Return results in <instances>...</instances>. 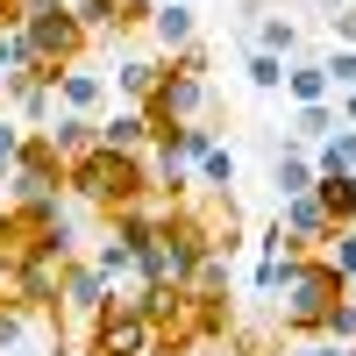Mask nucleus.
I'll return each instance as SVG.
<instances>
[{"instance_id": "nucleus-1", "label": "nucleus", "mask_w": 356, "mask_h": 356, "mask_svg": "<svg viewBox=\"0 0 356 356\" xmlns=\"http://www.w3.org/2000/svg\"><path fill=\"white\" fill-rule=\"evenodd\" d=\"M65 193L100 207V214H129V207H150L157 178H150V157H129V150H86L65 164Z\"/></svg>"}, {"instance_id": "nucleus-2", "label": "nucleus", "mask_w": 356, "mask_h": 356, "mask_svg": "<svg viewBox=\"0 0 356 356\" xmlns=\"http://www.w3.org/2000/svg\"><path fill=\"white\" fill-rule=\"evenodd\" d=\"M278 321H285V335H321L328 328V314L349 300V285L328 271L321 257H300V250H285V264H278Z\"/></svg>"}, {"instance_id": "nucleus-3", "label": "nucleus", "mask_w": 356, "mask_h": 356, "mask_svg": "<svg viewBox=\"0 0 356 356\" xmlns=\"http://www.w3.org/2000/svg\"><path fill=\"white\" fill-rule=\"evenodd\" d=\"M22 43H29V65H36L43 79H57L65 65H79L86 57V22L72 15V0H29L22 8Z\"/></svg>"}, {"instance_id": "nucleus-4", "label": "nucleus", "mask_w": 356, "mask_h": 356, "mask_svg": "<svg viewBox=\"0 0 356 356\" xmlns=\"http://www.w3.org/2000/svg\"><path fill=\"white\" fill-rule=\"evenodd\" d=\"M143 114H150V136L178 129V122H207V50L200 43L164 57V79H157V93L143 100Z\"/></svg>"}, {"instance_id": "nucleus-5", "label": "nucleus", "mask_w": 356, "mask_h": 356, "mask_svg": "<svg viewBox=\"0 0 356 356\" xmlns=\"http://www.w3.org/2000/svg\"><path fill=\"white\" fill-rule=\"evenodd\" d=\"M86 356H157V328L143 314V292H107V307L93 314Z\"/></svg>"}, {"instance_id": "nucleus-6", "label": "nucleus", "mask_w": 356, "mask_h": 356, "mask_svg": "<svg viewBox=\"0 0 356 356\" xmlns=\"http://www.w3.org/2000/svg\"><path fill=\"white\" fill-rule=\"evenodd\" d=\"M8 186H15V207L65 200V157H57V143H50L43 129L22 136V157H15V171H8Z\"/></svg>"}, {"instance_id": "nucleus-7", "label": "nucleus", "mask_w": 356, "mask_h": 356, "mask_svg": "<svg viewBox=\"0 0 356 356\" xmlns=\"http://www.w3.org/2000/svg\"><path fill=\"white\" fill-rule=\"evenodd\" d=\"M107 307V278L93 271V257L65 264V285H57V321H93Z\"/></svg>"}, {"instance_id": "nucleus-8", "label": "nucleus", "mask_w": 356, "mask_h": 356, "mask_svg": "<svg viewBox=\"0 0 356 356\" xmlns=\"http://www.w3.org/2000/svg\"><path fill=\"white\" fill-rule=\"evenodd\" d=\"M278 235H285V250L314 257V250L335 235V221L321 214V200H314V193H300V200H278Z\"/></svg>"}, {"instance_id": "nucleus-9", "label": "nucleus", "mask_w": 356, "mask_h": 356, "mask_svg": "<svg viewBox=\"0 0 356 356\" xmlns=\"http://www.w3.org/2000/svg\"><path fill=\"white\" fill-rule=\"evenodd\" d=\"M72 15L86 22V36H136V29H150L143 0H72Z\"/></svg>"}, {"instance_id": "nucleus-10", "label": "nucleus", "mask_w": 356, "mask_h": 356, "mask_svg": "<svg viewBox=\"0 0 356 356\" xmlns=\"http://www.w3.org/2000/svg\"><path fill=\"white\" fill-rule=\"evenodd\" d=\"M50 86H57V107H65V114H86V122H100V114H107V79H100V72L65 65Z\"/></svg>"}, {"instance_id": "nucleus-11", "label": "nucleus", "mask_w": 356, "mask_h": 356, "mask_svg": "<svg viewBox=\"0 0 356 356\" xmlns=\"http://www.w3.org/2000/svg\"><path fill=\"white\" fill-rule=\"evenodd\" d=\"M150 36L164 43V57L171 50H193L200 43V8H193V0H164V8L150 15Z\"/></svg>"}, {"instance_id": "nucleus-12", "label": "nucleus", "mask_w": 356, "mask_h": 356, "mask_svg": "<svg viewBox=\"0 0 356 356\" xmlns=\"http://www.w3.org/2000/svg\"><path fill=\"white\" fill-rule=\"evenodd\" d=\"M100 150H129V157H143V150H150V114H143V107H114V114H100Z\"/></svg>"}, {"instance_id": "nucleus-13", "label": "nucleus", "mask_w": 356, "mask_h": 356, "mask_svg": "<svg viewBox=\"0 0 356 356\" xmlns=\"http://www.w3.org/2000/svg\"><path fill=\"white\" fill-rule=\"evenodd\" d=\"M314 200L335 228H356V171H314Z\"/></svg>"}, {"instance_id": "nucleus-14", "label": "nucleus", "mask_w": 356, "mask_h": 356, "mask_svg": "<svg viewBox=\"0 0 356 356\" xmlns=\"http://www.w3.org/2000/svg\"><path fill=\"white\" fill-rule=\"evenodd\" d=\"M157 79H164V57H122L114 79H107V93H122L129 107H143V100L157 93Z\"/></svg>"}, {"instance_id": "nucleus-15", "label": "nucleus", "mask_w": 356, "mask_h": 356, "mask_svg": "<svg viewBox=\"0 0 356 356\" xmlns=\"http://www.w3.org/2000/svg\"><path fill=\"white\" fill-rule=\"evenodd\" d=\"M285 100H292V107H321V100H335V79L321 72V57H292V65H285Z\"/></svg>"}, {"instance_id": "nucleus-16", "label": "nucleus", "mask_w": 356, "mask_h": 356, "mask_svg": "<svg viewBox=\"0 0 356 356\" xmlns=\"http://www.w3.org/2000/svg\"><path fill=\"white\" fill-rule=\"evenodd\" d=\"M43 136L57 143V157L72 164V157H86V150H93V143H100V122H86V114H65V107H57Z\"/></svg>"}, {"instance_id": "nucleus-17", "label": "nucleus", "mask_w": 356, "mask_h": 356, "mask_svg": "<svg viewBox=\"0 0 356 356\" xmlns=\"http://www.w3.org/2000/svg\"><path fill=\"white\" fill-rule=\"evenodd\" d=\"M342 129V114L335 100H321V107H292V122H285V143H300V150H314L321 136H335Z\"/></svg>"}, {"instance_id": "nucleus-18", "label": "nucleus", "mask_w": 356, "mask_h": 356, "mask_svg": "<svg viewBox=\"0 0 356 356\" xmlns=\"http://www.w3.org/2000/svg\"><path fill=\"white\" fill-rule=\"evenodd\" d=\"M250 50H271V57H300V22L292 15H257V29H250Z\"/></svg>"}, {"instance_id": "nucleus-19", "label": "nucleus", "mask_w": 356, "mask_h": 356, "mask_svg": "<svg viewBox=\"0 0 356 356\" xmlns=\"http://www.w3.org/2000/svg\"><path fill=\"white\" fill-rule=\"evenodd\" d=\"M271 186H278V200H300V193H314V157L300 150V143H285V150H278V164H271Z\"/></svg>"}, {"instance_id": "nucleus-20", "label": "nucleus", "mask_w": 356, "mask_h": 356, "mask_svg": "<svg viewBox=\"0 0 356 356\" xmlns=\"http://www.w3.org/2000/svg\"><path fill=\"white\" fill-rule=\"evenodd\" d=\"M314 171H356V129H335L314 143Z\"/></svg>"}, {"instance_id": "nucleus-21", "label": "nucleus", "mask_w": 356, "mask_h": 356, "mask_svg": "<svg viewBox=\"0 0 356 356\" xmlns=\"http://www.w3.org/2000/svg\"><path fill=\"white\" fill-rule=\"evenodd\" d=\"M235 171H243V164H235V150H221V143H214V150L193 164V178H200L207 193H228V186H235Z\"/></svg>"}, {"instance_id": "nucleus-22", "label": "nucleus", "mask_w": 356, "mask_h": 356, "mask_svg": "<svg viewBox=\"0 0 356 356\" xmlns=\"http://www.w3.org/2000/svg\"><path fill=\"white\" fill-rule=\"evenodd\" d=\"M314 257H321V264H328V271L349 285V278H356V228H335V235H328V243H321Z\"/></svg>"}, {"instance_id": "nucleus-23", "label": "nucleus", "mask_w": 356, "mask_h": 356, "mask_svg": "<svg viewBox=\"0 0 356 356\" xmlns=\"http://www.w3.org/2000/svg\"><path fill=\"white\" fill-rule=\"evenodd\" d=\"M243 79L257 86V93H285V57H271V50H250V57H243Z\"/></svg>"}, {"instance_id": "nucleus-24", "label": "nucleus", "mask_w": 356, "mask_h": 356, "mask_svg": "<svg viewBox=\"0 0 356 356\" xmlns=\"http://www.w3.org/2000/svg\"><path fill=\"white\" fill-rule=\"evenodd\" d=\"M321 342H342V349H356V300H342V307L328 314V328H321Z\"/></svg>"}, {"instance_id": "nucleus-25", "label": "nucleus", "mask_w": 356, "mask_h": 356, "mask_svg": "<svg viewBox=\"0 0 356 356\" xmlns=\"http://www.w3.org/2000/svg\"><path fill=\"white\" fill-rule=\"evenodd\" d=\"M321 72L335 79V93H342V86H356V50H342V43H335L328 57H321Z\"/></svg>"}, {"instance_id": "nucleus-26", "label": "nucleus", "mask_w": 356, "mask_h": 356, "mask_svg": "<svg viewBox=\"0 0 356 356\" xmlns=\"http://www.w3.org/2000/svg\"><path fill=\"white\" fill-rule=\"evenodd\" d=\"M22 122H0V186H8V171H15V157H22Z\"/></svg>"}, {"instance_id": "nucleus-27", "label": "nucleus", "mask_w": 356, "mask_h": 356, "mask_svg": "<svg viewBox=\"0 0 356 356\" xmlns=\"http://www.w3.org/2000/svg\"><path fill=\"white\" fill-rule=\"evenodd\" d=\"M22 335H29V314L0 300V349H22Z\"/></svg>"}, {"instance_id": "nucleus-28", "label": "nucleus", "mask_w": 356, "mask_h": 356, "mask_svg": "<svg viewBox=\"0 0 356 356\" xmlns=\"http://www.w3.org/2000/svg\"><path fill=\"white\" fill-rule=\"evenodd\" d=\"M328 29H335V43H342V50H356V0H349L342 15H328Z\"/></svg>"}, {"instance_id": "nucleus-29", "label": "nucleus", "mask_w": 356, "mask_h": 356, "mask_svg": "<svg viewBox=\"0 0 356 356\" xmlns=\"http://www.w3.org/2000/svg\"><path fill=\"white\" fill-rule=\"evenodd\" d=\"M335 114H342V129H356V86H342V93H335Z\"/></svg>"}, {"instance_id": "nucleus-30", "label": "nucleus", "mask_w": 356, "mask_h": 356, "mask_svg": "<svg viewBox=\"0 0 356 356\" xmlns=\"http://www.w3.org/2000/svg\"><path fill=\"white\" fill-rule=\"evenodd\" d=\"M22 8L29 0H0V29H22Z\"/></svg>"}, {"instance_id": "nucleus-31", "label": "nucleus", "mask_w": 356, "mask_h": 356, "mask_svg": "<svg viewBox=\"0 0 356 356\" xmlns=\"http://www.w3.org/2000/svg\"><path fill=\"white\" fill-rule=\"evenodd\" d=\"M307 356H356V349H342V342H321V349H307Z\"/></svg>"}, {"instance_id": "nucleus-32", "label": "nucleus", "mask_w": 356, "mask_h": 356, "mask_svg": "<svg viewBox=\"0 0 356 356\" xmlns=\"http://www.w3.org/2000/svg\"><path fill=\"white\" fill-rule=\"evenodd\" d=\"M314 8H321V15H342V8H349V0H314Z\"/></svg>"}, {"instance_id": "nucleus-33", "label": "nucleus", "mask_w": 356, "mask_h": 356, "mask_svg": "<svg viewBox=\"0 0 356 356\" xmlns=\"http://www.w3.org/2000/svg\"><path fill=\"white\" fill-rule=\"evenodd\" d=\"M349 300H356V278H349Z\"/></svg>"}]
</instances>
